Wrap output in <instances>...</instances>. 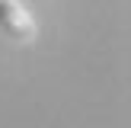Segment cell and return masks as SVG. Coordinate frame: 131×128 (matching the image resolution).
<instances>
[{"label": "cell", "mask_w": 131, "mask_h": 128, "mask_svg": "<svg viewBox=\"0 0 131 128\" xmlns=\"http://www.w3.org/2000/svg\"><path fill=\"white\" fill-rule=\"evenodd\" d=\"M0 26H3L13 38H29V32H32L26 13L19 10L13 0H0Z\"/></svg>", "instance_id": "cell-1"}]
</instances>
